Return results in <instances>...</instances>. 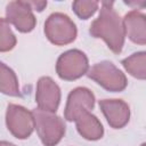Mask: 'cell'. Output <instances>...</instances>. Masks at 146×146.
<instances>
[{
	"instance_id": "1",
	"label": "cell",
	"mask_w": 146,
	"mask_h": 146,
	"mask_svg": "<svg viewBox=\"0 0 146 146\" xmlns=\"http://www.w3.org/2000/svg\"><path fill=\"white\" fill-rule=\"evenodd\" d=\"M94 94L87 88L79 87L70 92L64 112L65 119L74 121L79 133L88 140H97L104 133L100 121L89 112L94 108Z\"/></svg>"
},
{
	"instance_id": "2",
	"label": "cell",
	"mask_w": 146,
	"mask_h": 146,
	"mask_svg": "<svg viewBox=\"0 0 146 146\" xmlns=\"http://www.w3.org/2000/svg\"><path fill=\"white\" fill-rule=\"evenodd\" d=\"M113 6V1L102 2L100 13L91 23L89 32L94 38L103 39L114 54H120L124 43L125 29L123 19H121Z\"/></svg>"
},
{
	"instance_id": "3",
	"label": "cell",
	"mask_w": 146,
	"mask_h": 146,
	"mask_svg": "<svg viewBox=\"0 0 146 146\" xmlns=\"http://www.w3.org/2000/svg\"><path fill=\"white\" fill-rule=\"evenodd\" d=\"M34 124L36 132L44 146L57 145L65 133L64 121L51 112L40 108L33 110Z\"/></svg>"
},
{
	"instance_id": "4",
	"label": "cell",
	"mask_w": 146,
	"mask_h": 146,
	"mask_svg": "<svg viewBox=\"0 0 146 146\" xmlns=\"http://www.w3.org/2000/svg\"><path fill=\"white\" fill-rule=\"evenodd\" d=\"M44 33L51 43L64 46L75 40L76 26L67 15L54 13L44 23Z\"/></svg>"
},
{
	"instance_id": "5",
	"label": "cell",
	"mask_w": 146,
	"mask_h": 146,
	"mask_svg": "<svg viewBox=\"0 0 146 146\" xmlns=\"http://www.w3.org/2000/svg\"><path fill=\"white\" fill-rule=\"evenodd\" d=\"M88 76L108 91H122L128 84L125 75L107 60L95 64L89 70Z\"/></svg>"
},
{
	"instance_id": "6",
	"label": "cell",
	"mask_w": 146,
	"mask_h": 146,
	"mask_svg": "<svg viewBox=\"0 0 146 146\" xmlns=\"http://www.w3.org/2000/svg\"><path fill=\"white\" fill-rule=\"evenodd\" d=\"M89 67L88 58L84 52L72 49L62 54L56 64V72L63 80H75L87 73Z\"/></svg>"
},
{
	"instance_id": "7",
	"label": "cell",
	"mask_w": 146,
	"mask_h": 146,
	"mask_svg": "<svg viewBox=\"0 0 146 146\" xmlns=\"http://www.w3.org/2000/svg\"><path fill=\"white\" fill-rule=\"evenodd\" d=\"M6 123L8 130L18 139L30 137L35 128L33 113L15 104H9L7 107Z\"/></svg>"
},
{
	"instance_id": "8",
	"label": "cell",
	"mask_w": 146,
	"mask_h": 146,
	"mask_svg": "<svg viewBox=\"0 0 146 146\" xmlns=\"http://www.w3.org/2000/svg\"><path fill=\"white\" fill-rule=\"evenodd\" d=\"M6 21L23 33L31 32L35 26V17L29 1L16 0L9 2L6 8Z\"/></svg>"
},
{
	"instance_id": "9",
	"label": "cell",
	"mask_w": 146,
	"mask_h": 146,
	"mask_svg": "<svg viewBox=\"0 0 146 146\" xmlns=\"http://www.w3.org/2000/svg\"><path fill=\"white\" fill-rule=\"evenodd\" d=\"M35 102L38 108L55 113L60 102V90L55 81L49 76H42L38 81Z\"/></svg>"
},
{
	"instance_id": "10",
	"label": "cell",
	"mask_w": 146,
	"mask_h": 146,
	"mask_svg": "<svg viewBox=\"0 0 146 146\" xmlns=\"http://www.w3.org/2000/svg\"><path fill=\"white\" fill-rule=\"evenodd\" d=\"M99 107L112 128L121 129L129 122L130 108L122 99H102Z\"/></svg>"
},
{
	"instance_id": "11",
	"label": "cell",
	"mask_w": 146,
	"mask_h": 146,
	"mask_svg": "<svg viewBox=\"0 0 146 146\" xmlns=\"http://www.w3.org/2000/svg\"><path fill=\"white\" fill-rule=\"evenodd\" d=\"M125 35L138 44H146V16L137 10H131L123 18Z\"/></svg>"
},
{
	"instance_id": "12",
	"label": "cell",
	"mask_w": 146,
	"mask_h": 146,
	"mask_svg": "<svg viewBox=\"0 0 146 146\" xmlns=\"http://www.w3.org/2000/svg\"><path fill=\"white\" fill-rule=\"evenodd\" d=\"M123 67L133 78L146 80V51L132 54L122 62Z\"/></svg>"
},
{
	"instance_id": "13",
	"label": "cell",
	"mask_w": 146,
	"mask_h": 146,
	"mask_svg": "<svg viewBox=\"0 0 146 146\" xmlns=\"http://www.w3.org/2000/svg\"><path fill=\"white\" fill-rule=\"evenodd\" d=\"M0 90L5 95L9 96H21L17 78L11 68L1 63L0 65Z\"/></svg>"
},
{
	"instance_id": "14",
	"label": "cell",
	"mask_w": 146,
	"mask_h": 146,
	"mask_svg": "<svg viewBox=\"0 0 146 146\" xmlns=\"http://www.w3.org/2000/svg\"><path fill=\"white\" fill-rule=\"evenodd\" d=\"M16 44V38L9 27V23L6 18L0 19V50L8 51Z\"/></svg>"
},
{
	"instance_id": "15",
	"label": "cell",
	"mask_w": 146,
	"mask_h": 146,
	"mask_svg": "<svg viewBox=\"0 0 146 146\" xmlns=\"http://www.w3.org/2000/svg\"><path fill=\"white\" fill-rule=\"evenodd\" d=\"M98 1H74L72 3L73 10L82 19H88L90 16H92L98 9Z\"/></svg>"
},
{
	"instance_id": "16",
	"label": "cell",
	"mask_w": 146,
	"mask_h": 146,
	"mask_svg": "<svg viewBox=\"0 0 146 146\" xmlns=\"http://www.w3.org/2000/svg\"><path fill=\"white\" fill-rule=\"evenodd\" d=\"M32 9H35L38 11H42L43 8L47 6V1H29Z\"/></svg>"
},
{
	"instance_id": "17",
	"label": "cell",
	"mask_w": 146,
	"mask_h": 146,
	"mask_svg": "<svg viewBox=\"0 0 146 146\" xmlns=\"http://www.w3.org/2000/svg\"><path fill=\"white\" fill-rule=\"evenodd\" d=\"M124 3H125V5H128V6L138 7V8H143V7H146V1H141V2H136V1H133V2H129V1H125Z\"/></svg>"
},
{
	"instance_id": "18",
	"label": "cell",
	"mask_w": 146,
	"mask_h": 146,
	"mask_svg": "<svg viewBox=\"0 0 146 146\" xmlns=\"http://www.w3.org/2000/svg\"><path fill=\"white\" fill-rule=\"evenodd\" d=\"M0 146H15V145H14V144H10V143H8V141H5V140H3V141H1V143H0Z\"/></svg>"
},
{
	"instance_id": "19",
	"label": "cell",
	"mask_w": 146,
	"mask_h": 146,
	"mask_svg": "<svg viewBox=\"0 0 146 146\" xmlns=\"http://www.w3.org/2000/svg\"><path fill=\"white\" fill-rule=\"evenodd\" d=\"M141 146H146V143H144V144H143V145H141Z\"/></svg>"
}]
</instances>
